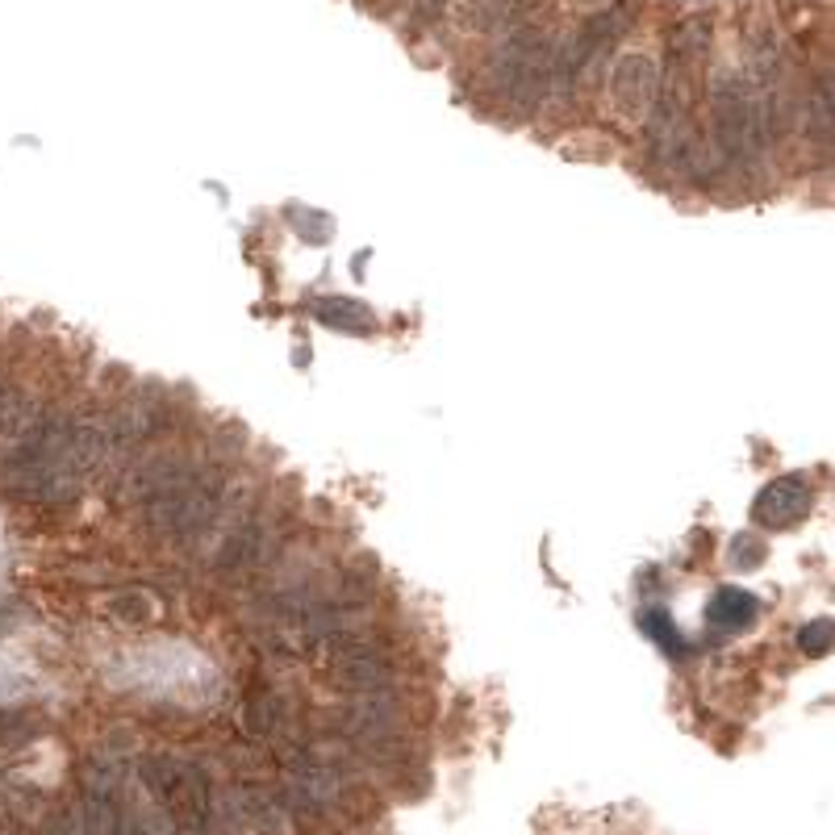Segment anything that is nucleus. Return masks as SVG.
<instances>
[{"instance_id": "obj_1", "label": "nucleus", "mask_w": 835, "mask_h": 835, "mask_svg": "<svg viewBox=\"0 0 835 835\" xmlns=\"http://www.w3.org/2000/svg\"><path fill=\"white\" fill-rule=\"evenodd\" d=\"M807 510H811V481H807V472H790V477H777L773 484L760 489V497L752 506V518L760 527L786 530L793 523H802Z\"/></svg>"}, {"instance_id": "obj_2", "label": "nucleus", "mask_w": 835, "mask_h": 835, "mask_svg": "<svg viewBox=\"0 0 835 835\" xmlns=\"http://www.w3.org/2000/svg\"><path fill=\"white\" fill-rule=\"evenodd\" d=\"M760 615V602L740 590V585H723V590H714L710 597V606H706V622L714 627V631H747L752 622Z\"/></svg>"}, {"instance_id": "obj_3", "label": "nucleus", "mask_w": 835, "mask_h": 835, "mask_svg": "<svg viewBox=\"0 0 835 835\" xmlns=\"http://www.w3.org/2000/svg\"><path fill=\"white\" fill-rule=\"evenodd\" d=\"M159 615H163L159 597L151 590H138V585H126V590L105 597V618L117 622V627H147Z\"/></svg>"}, {"instance_id": "obj_4", "label": "nucleus", "mask_w": 835, "mask_h": 835, "mask_svg": "<svg viewBox=\"0 0 835 835\" xmlns=\"http://www.w3.org/2000/svg\"><path fill=\"white\" fill-rule=\"evenodd\" d=\"M639 622H643V631H648V636L660 639V648H664L668 656H685L682 631L668 622V615H664V610H643V618H639Z\"/></svg>"}, {"instance_id": "obj_5", "label": "nucleus", "mask_w": 835, "mask_h": 835, "mask_svg": "<svg viewBox=\"0 0 835 835\" xmlns=\"http://www.w3.org/2000/svg\"><path fill=\"white\" fill-rule=\"evenodd\" d=\"M798 643H802V652L823 656V652L832 648V622H827V618H814L811 627H802V631H798Z\"/></svg>"}, {"instance_id": "obj_6", "label": "nucleus", "mask_w": 835, "mask_h": 835, "mask_svg": "<svg viewBox=\"0 0 835 835\" xmlns=\"http://www.w3.org/2000/svg\"><path fill=\"white\" fill-rule=\"evenodd\" d=\"M731 564H735V569H760V564H765V544H756L752 535L735 539V548H731Z\"/></svg>"}]
</instances>
